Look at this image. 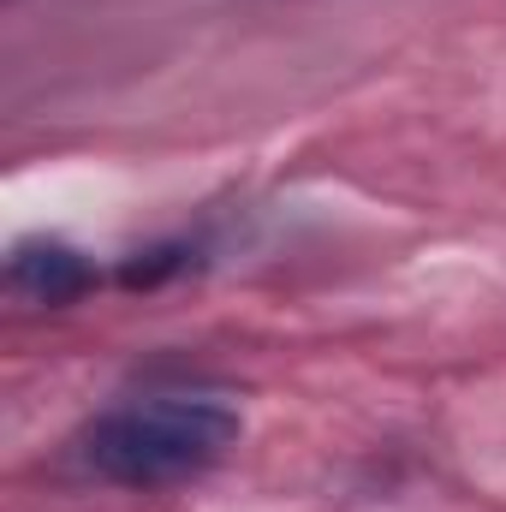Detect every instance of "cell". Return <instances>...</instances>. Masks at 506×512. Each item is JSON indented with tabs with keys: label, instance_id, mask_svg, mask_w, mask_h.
<instances>
[{
	"label": "cell",
	"instance_id": "obj_1",
	"mask_svg": "<svg viewBox=\"0 0 506 512\" xmlns=\"http://www.w3.org/2000/svg\"><path fill=\"white\" fill-rule=\"evenodd\" d=\"M245 435L239 405L203 382H143L108 399L72 435V465L90 483L155 495L209 477Z\"/></svg>",
	"mask_w": 506,
	"mask_h": 512
},
{
	"label": "cell",
	"instance_id": "obj_2",
	"mask_svg": "<svg viewBox=\"0 0 506 512\" xmlns=\"http://www.w3.org/2000/svg\"><path fill=\"white\" fill-rule=\"evenodd\" d=\"M6 286L24 298V304H78L84 292L102 286V268L90 262V251L54 239V233H30L18 239L6 256Z\"/></svg>",
	"mask_w": 506,
	"mask_h": 512
}]
</instances>
